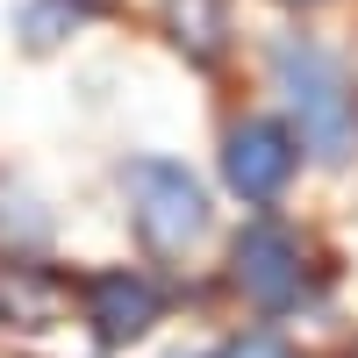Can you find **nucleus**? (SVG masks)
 Masks as SVG:
<instances>
[{
	"mask_svg": "<svg viewBox=\"0 0 358 358\" xmlns=\"http://www.w3.org/2000/svg\"><path fill=\"white\" fill-rule=\"evenodd\" d=\"M122 187H129V215H136V229H143L151 251H187L194 236L208 229V194H201V179L187 165L136 158L122 172Z\"/></svg>",
	"mask_w": 358,
	"mask_h": 358,
	"instance_id": "obj_2",
	"label": "nucleus"
},
{
	"mask_svg": "<svg viewBox=\"0 0 358 358\" xmlns=\"http://www.w3.org/2000/svg\"><path fill=\"white\" fill-rule=\"evenodd\" d=\"M294 129L287 122H265V115H251V122H236L222 136V179L244 201H280L287 179H294Z\"/></svg>",
	"mask_w": 358,
	"mask_h": 358,
	"instance_id": "obj_4",
	"label": "nucleus"
},
{
	"mask_svg": "<svg viewBox=\"0 0 358 358\" xmlns=\"http://www.w3.org/2000/svg\"><path fill=\"white\" fill-rule=\"evenodd\" d=\"M222 358H294V351H287V337H280V330H244Z\"/></svg>",
	"mask_w": 358,
	"mask_h": 358,
	"instance_id": "obj_9",
	"label": "nucleus"
},
{
	"mask_svg": "<svg viewBox=\"0 0 358 358\" xmlns=\"http://www.w3.org/2000/svg\"><path fill=\"white\" fill-rule=\"evenodd\" d=\"M72 308V287L36 258H0V322L8 330H57Z\"/></svg>",
	"mask_w": 358,
	"mask_h": 358,
	"instance_id": "obj_6",
	"label": "nucleus"
},
{
	"mask_svg": "<svg viewBox=\"0 0 358 358\" xmlns=\"http://www.w3.org/2000/svg\"><path fill=\"white\" fill-rule=\"evenodd\" d=\"M86 322H94V337L101 344H129V337H143L158 322V287L143 280V273H129V265H115V273H94L86 280Z\"/></svg>",
	"mask_w": 358,
	"mask_h": 358,
	"instance_id": "obj_5",
	"label": "nucleus"
},
{
	"mask_svg": "<svg viewBox=\"0 0 358 358\" xmlns=\"http://www.w3.org/2000/svg\"><path fill=\"white\" fill-rule=\"evenodd\" d=\"M65 22H79V0H36L22 29H29V43L43 50V43H57V29H65Z\"/></svg>",
	"mask_w": 358,
	"mask_h": 358,
	"instance_id": "obj_8",
	"label": "nucleus"
},
{
	"mask_svg": "<svg viewBox=\"0 0 358 358\" xmlns=\"http://www.w3.org/2000/svg\"><path fill=\"white\" fill-rule=\"evenodd\" d=\"M229 280L244 287V301H258V308H294V301H301V287H308L301 236L280 229V222L236 229V244H229Z\"/></svg>",
	"mask_w": 358,
	"mask_h": 358,
	"instance_id": "obj_3",
	"label": "nucleus"
},
{
	"mask_svg": "<svg viewBox=\"0 0 358 358\" xmlns=\"http://www.w3.org/2000/svg\"><path fill=\"white\" fill-rule=\"evenodd\" d=\"M172 43L194 57V65H215L229 50V0H165Z\"/></svg>",
	"mask_w": 358,
	"mask_h": 358,
	"instance_id": "obj_7",
	"label": "nucleus"
},
{
	"mask_svg": "<svg viewBox=\"0 0 358 358\" xmlns=\"http://www.w3.org/2000/svg\"><path fill=\"white\" fill-rule=\"evenodd\" d=\"M294 8H308V0H294Z\"/></svg>",
	"mask_w": 358,
	"mask_h": 358,
	"instance_id": "obj_10",
	"label": "nucleus"
},
{
	"mask_svg": "<svg viewBox=\"0 0 358 358\" xmlns=\"http://www.w3.org/2000/svg\"><path fill=\"white\" fill-rule=\"evenodd\" d=\"M273 79L294 108V143L315 158V165H351L358 158V86L344 72V57H330L322 43L287 36L273 50Z\"/></svg>",
	"mask_w": 358,
	"mask_h": 358,
	"instance_id": "obj_1",
	"label": "nucleus"
}]
</instances>
